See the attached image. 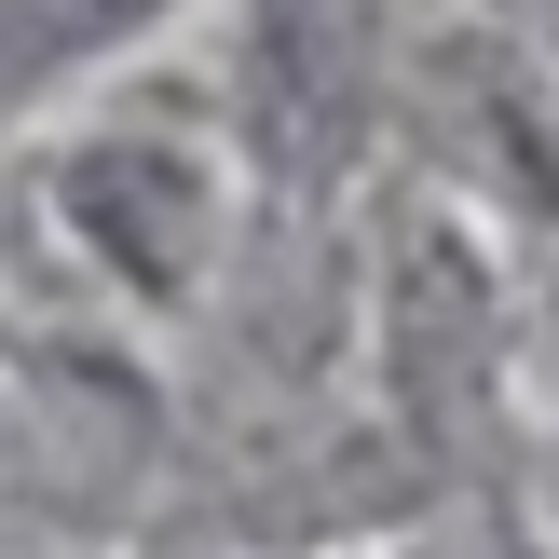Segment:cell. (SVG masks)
Instances as JSON below:
<instances>
[{
	"label": "cell",
	"instance_id": "5b68a950",
	"mask_svg": "<svg viewBox=\"0 0 559 559\" xmlns=\"http://www.w3.org/2000/svg\"><path fill=\"white\" fill-rule=\"evenodd\" d=\"M491 14H506V41L533 55V69H559V0H491Z\"/></svg>",
	"mask_w": 559,
	"mask_h": 559
},
{
	"label": "cell",
	"instance_id": "277c9868",
	"mask_svg": "<svg viewBox=\"0 0 559 559\" xmlns=\"http://www.w3.org/2000/svg\"><path fill=\"white\" fill-rule=\"evenodd\" d=\"M382 559H533L506 533V519H451V533H409V546H382Z\"/></svg>",
	"mask_w": 559,
	"mask_h": 559
},
{
	"label": "cell",
	"instance_id": "7a4b0ae2",
	"mask_svg": "<svg viewBox=\"0 0 559 559\" xmlns=\"http://www.w3.org/2000/svg\"><path fill=\"white\" fill-rule=\"evenodd\" d=\"M382 382L424 437H464L506 382V300L464 218H409V246L382 260Z\"/></svg>",
	"mask_w": 559,
	"mask_h": 559
},
{
	"label": "cell",
	"instance_id": "6da1fadb",
	"mask_svg": "<svg viewBox=\"0 0 559 559\" xmlns=\"http://www.w3.org/2000/svg\"><path fill=\"white\" fill-rule=\"evenodd\" d=\"M233 191H246V164H233V123L205 96H109L96 82V96H69V123L41 151V218L136 314L205 300L218 246H233Z\"/></svg>",
	"mask_w": 559,
	"mask_h": 559
},
{
	"label": "cell",
	"instance_id": "3957f363",
	"mask_svg": "<svg viewBox=\"0 0 559 559\" xmlns=\"http://www.w3.org/2000/svg\"><path fill=\"white\" fill-rule=\"evenodd\" d=\"M191 0H0V123H41V109L96 96L123 55H151Z\"/></svg>",
	"mask_w": 559,
	"mask_h": 559
}]
</instances>
